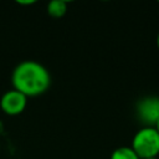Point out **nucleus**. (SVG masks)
Returning <instances> with one entry per match:
<instances>
[{
  "mask_svg": "<svg viewBox=\"0 0 159 159\" xmlns=\"http://www.w3.org/2000/svg\"><path fill=\"white\" fill-rule=\"evenodd\" d=\"M20 4H24V5H27V4H34L35 1L34 0H30V1H19Z\"/></svg>",
  "mask_w": 159,
  "mask_h": 159,
  "instance_id": "8",
  "label": "nucleus"
},
{
  "mask_svg": "<svg viewBox=\"0 0 159 159\" xmlns=\"http://www.w3.org/2000/svg\"><path fill=\"white\" fill-rule=\"evenodd\" d=\"M137 116L145 127H154L159 118V97L147 96L137 103Z\"/></svg>",
  "mask_w": 159,
  "mask_h": 159,
  "instance_id": "3",
  "label": "nucleus"
},
{
  "mask_svg": "<svg viewBox=\"0 0 159 159\" xmlns=\"http://www.w3.org/2000/svg\"><path fill=\"white\" fill-rule=\"evenodd\" d=\"M154 128H155V130L159 133V118H158V120L155 122V124H154Z\"/></svg>",
  "mask_w": 159,
  "mask_h": 159,
  "instance_id": "7",
  "label": "nucleus"
},
{
  "mask_svg": "<svg viewBox=\"0 0 159 159\" xmlns=\"http://www.w3.org/2000/svg\"><path fill=\"white\" fill-rule=\"evenodd\" d=\"M27 104V97L16 89L5 92L0 98V108L9 116H16L24 112Z\"/></svg>",
  "mask_w": 159,
  "mask_h": 159,
  "instance_id": "4",
  "label": "nucleus"
},
{
  "mask_svg": "<svg viewBox=\"0 0 159 159\" xmlns=\"http://www.w3.org/2000/svg\"><path fill=\"white\" fill-rule=\"evenodd\" d=\"M111 159H140L132 147H119L113 150Z\"/></svg>",
  "mask_w": 159,
  "mask_h": 159,
  "instance_id": "6",
  "label": "nucleus"
},
{
  "mask_svg": "<svg viewBox=\"0 0 159 159\" xmlns=\"http://www.w3.org/2000/svg\"><path fill=\"white\" fill-rule=\"evenodd\" d=\"M132 148L140 159L157 157L159 154V133L154 127H143L134 134Z\"/></svg>",
  "mask_w": 159,
  "mask_h": 159,
  "instance_id": "2",
  "label": "nucleus"
},
{
  "mask_svg": "<svg viewBox=\"0 0 159 159\" xmlns=\"http://www.w3.org/2000/svg\"><path fill=\"white\" fill-rule=\"evenodd\" d=\"M67 11V2L63 0H52L47 4V12L52 17H61Z\"/></svg>",
  "mask_w": 159,
  "mask_h": 159,
  "instance_id": "5",
  "label": "nucleus"
},
{
  "mask_svg": "<svg viewBox=\"0 0 159 159\" xmlns=\"http://www.w3.org/2000/svg\"><path fill=\"white\" fill-rule=\"evenodd\" d=\"M147 159H157V157H154V158H147Z\"/></svg>",
  "mask_w": 159,
  "mask_h": 159,
  "instance_id": "10",
  "label": "nucleus"
},
{
  "mask_svg": "<svg viewBox=\"0 0 159 159\" xmlns=\"http://www.w3.org/2000/svg\"><path fill=\"white\" fill-rule=\"evenodd\" d=\"M11 83L14 89L21 92L26 97H34L48 89L51 76L48 70L40 62L25 60L15 66L11 73Z\"/></svg>",
  "mask_w": 159,
  "mask_h": 159,
  "instance_id": "1",
  "label": "nucleus"
},
{
  "mask_svg": "<svg viewBox=\"0 0 159 159\" xmlns=\"http://www.w3.org/2000/svg\"><path fill=\"white\" fill-rule=\"evenodd\" d=\"M157 45H158V47H159V32H158V36H157Z\"/></svg>",
  "mask_w": 159,
  "mask_h": 159,
  "instance_id": "9",
  "label": "nucleus"
}]
</instances>
